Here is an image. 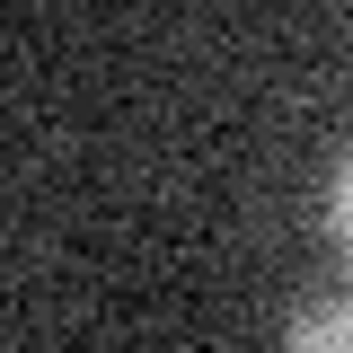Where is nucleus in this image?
I'll use <instances>...</instances> for the list:
<instances>
[{"instance_id": "f257e3e1", "label": "nucleus", "mask_w": 353, "mask_h": 353, "mask_svg": "<svg viewBox=\"0 0 353 353\" xmlns=\"http://www.w3.org/2000/svg\"><path fill=\"white\" fill-rule=\"evenodd\" d=\"M283 336H292L301 353H353V301H309Z\"/></svg>"}, {"instance_id": "f03ea898", "label": "nucleus", "mask_w": 353, "mask_h": 353, "mask_svg": "<svg viewBox=\"0 0 353 353\" xmlns=\"http://www.w3.org/2000/svg\"><path fill=\"white\" fill-rule=\"evenodd\" d=\"M327 239H336L345 265H353V150L336 159V185H327Z\"/></svg>"}]
</instances>
